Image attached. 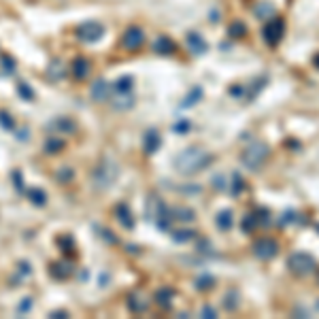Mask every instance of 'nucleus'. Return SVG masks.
I'll list each match as a JSON object with an SVG mask.
<instances>
[{
    "mask_svg": "<svg viewBox=\"0 0 319 319\" xmlns=\"http://www.w3.org/2000/svg\"><path fill=\"white\" fill-rule=\"evenodd\" d=\"M255 215V221H258V226H268L270 224V211L268 209H258L253 213Z\"/></svg>",
    "mask_w": 319,
    "mask_h": 319,
    "instance_id": "obj_14",
    "label": "nucleus"
},
{
    "mask_svg": "<svg viewBox=\"0 0 319 319\" xmlns=\"http://www.w3.org/2000/svg\"><path fill=\"white\" fill-rule=\"evenodd\" d=\"M175 130L179 132V134H183V132H188V130H190V121H181V123H177Z\"/></svg>",
    "mask_w": 319,
    "mask_h": 319,
    "instance_id": "obj_22",
    "label": "nucleus"
},
{
    "mask_svg": "<svg viewBox=\"0 0 319 319\" xmlns=\"http://www.w3.org/2000/svg\"><path fill=\"white\" fill-rule=\"evenodd\" d=\"M247 34V26L243 24V22H234L232 26H230V37H238V39H243Z\"/></svg>",
    "mask_w": 319,
    "mask_h": 319,
    "instance_id": "obj_13",
    "label": "nucleus"
},
{
    "mask_svg": "<svg viewBox=\"0 0 319 319\" xmlns=\"http://www.w3.org/2000/svg\"><path fill=\"white\" fill-rule=\"evenodd\" d=\"M202 315H207V317H215V311H213L211 306H205V308H202Z\"/></svg>",
    "mask_w": 319,
    "mask_h": 319,
    "instance_id": "obj_25",
    "label": "nucleus"
},
{
    "mask_svg": "<svg viewBox=\"0 0 319 319\" xmlns=\"http://www.w3.org/2000/svg\"><path fill=\"white\" fill-rule=\"evenodd\" d=\"M241 226H243V232H251V230L258 226V221H255V215H253V213L243 219V224H241Z\"/></svg>",
    "mask_w": 319,
    "mask_h": 319,
    "instance_id": "obj_18",
    "label": "nucleus"
},
{
    "mask_svg": "<svg viewBox=\"0 0 319 319\" xmlns=\"http://www.w3.org/2000/svg\"><path fill=\"white\" fill-rule=\"evenodd\" d=\"M200 98H202V90H200V87H194V90L190 92L188 98L183 100V106H192V104H196Z\"/></svg>",
    "mask_w": 319,
    "mask_h": 319,
    "instance_id": "obj_15",
    "label": "nucleus"
},
{
    "mask_svg": "<svg viewBox=\"0 0 319 319\" xmlns=\"http://www.w3.org/2000/svg\"><path fill=\"white\" fill-rule=\"evenodd\" d=\"M298 221V213L294 209H287L285 213L281 215V226H287V224H296Z\"/></svg>",
    "mask_w": 319,
    "mask_h": 319,
    "instance_id": "obj_16",
    "label": "nucleus"
},
{
    "mask_svg": "<svg viewBox=\"0 0 319 319\" xmlns=\"http://www.w3.org/2000/svg\"><path fill=\"white\" fill-rule=\"evenodd\" d=\"M194 236L192 230H179V232L175 234V241H179V243H185V241H190V238Z\"/></svg>",
    "mask_w": 319,
    "mask_h": 319,
    "instance_id": "obj_20",
    "label": "nucleus"
},
{
    "mask_svg": "<svg viewBox=\"0 0 319 319\" xmlns=\"http://www.w3.org/2000/svg\"><path fill=\"white\" fill-rule=\"evenodd\" d=\"M232 224H234V217H232V211H230V209L221 211L217 215V228L219 230H224V232H226V230L232 228Z\"/></svg>",
    "mask_w": 319,
    "mask_h": 319,
    "instance_id": "obj_10",
    "label": "nucleus"
},
{
    "mask_svg": "<svg viewBox=\"0 0 319 319\" xmlns=\"http://www.w3.org/2000/svg\"><path fill=\"white\" fill-rule=\"evenodd\" d=\"M266 83H268V79H266V77H260V81H258V85H251V92H249V98H255V96H258L262 90H264V87H266Z\"/></svg>",
    "mask_w": 319,
    "mask_h": 319,
    "instance_id": "obj_17",
    "label": "nucleus"
},
{
    "mask_svg": "<svg viewBox=\"0 0 319 319\" xmlns=\"http://www.w3.org/2000/svg\"><path fill=\"white\" fill-rule=\"evenodd\" d=\"M262 37L268 47H277L285 37V20L281 17H270V22L262 28Z\"/></svg>",
    "mask_w": 319,
    "mask_h": 319,
    "instance_id": "obj_4",
    "label": "nucleus"
},
{
    "mask_svg": "<svg viewBox=\"0 0 319 319\" xmlns=\"http://www.w3.org/2000/svg\"><path fill=\"white\" fill-rule=\"evenodd\" d=\"M211 162V155L207 151H202L200 147H190L181 151L175 160V168L181 175H196L202 168H207Z\"/></svg>",
    "mask_w": 319,
    "mask_h": 319,
    "instance_id": "obj_1",
    "label": "nucleus"
},
{
    "mask_svg": "<svg viewBox=\"0 0 319 319\" xmlns=\"http://www.w3.org/2000/svg\"><path fill=\"white\" fill-rule=\"evenodd\" d=\"M213 181H215V188H217V190H219V188H221V190L226 188V179H224V177H221V175L213 177Z\"/></svg>",
    "mask_w": 319,
    "mask_h": 319,
    "instance_id": "obj_24",
    "label": "nucleus"
},
{
    "mask_svg": "<svg viewBox=\"0 0 319 319\" xmlns=\"http://www.w3.org/2000/svg\"><path fill=\"white\" fill-rule=\"evenodd\" d=\"M313 64H315V68H317V70H319V53H317V56H315V58H313Z\"/></svg>",
    "mask_w": 319,
    "mask_h": 319,
    "instance_id": "obj_26",
    "label": "nucleus"
},
{
    "mask_svg": "<svg viewBox=\"0 0 319 319\" xmlns=\"http://www.w3.org/2000/svg\"><path fill=\"white\" fill-rule=\"evenodd\" d=\"M243 87L241 85H232V87H230V94H234V98H241V96H243Z\"/></svg>",
    "mask_w": 319,
    "mask_h": 319,
    "instance_id": "obj_23",
    "label": "nucleus"
},
{
    "mask_svg": "<svg viewBox=\"0 0 319 319\" xmlns=\"http://www.w3.org/2000/svg\"><path fill=\"white\" fill-rule=\"evenodd\" d=\"M317 283H319V274H317Z\"/></svg>",
    "mask_w": 319,
    "mask_h": 319,
    "instance_id": "obj_28",
    "label": "nucleus"
},
{
    "mask_svg": "<svg viewBox=\"0 0 319 319\" xmlns=\"http://www.w3.org/2000/svg\"><path fill=\"white\" fill-rule=\"evenodd\" d=\"M102 26L98 24H87V26H81V30H79V34H81V39L85 41H96L98 37H102Z\"/></svg>",
    "mask_w": 319,
    "mask_h": 319,
    "instance_id": "obj_9",
    "label": "nucleus"
},
{
    "mask_svg": "<svg viewBox=\"0 0 319 319\" xmlns=\"http://www.w3.org/2000/svg\"><path fill=\"white\" fill-rule=\"evenodd\" d=\"M232 179H234V188H232V194H234V196H238V194H241V192L245 190V181H243V177L238 175V173H234V177H232Z\"/></svg>",
    "mask_w": 319,
    "mask_h": 319,
    "instance_id": "obj_19",
    "label": "nucleus"
},
{
    "mask_svg": "<svg viewBox=\"0 0 319 319\" xmlns=\"http://www.w3.org/2000/svg\"><path fill=\"white\" fill-rule=\"evenodd\" d=\"M213 277H209V274H205V277H200L198 279V289H209V287H213Z\"/></svg>",
    "mask_w": 319,
    "mask_h": 319,
    "instance_id": "obj_21",
    "label": "nucleus"
},
{
    "mask_svg": "<svg viewBox=\"0 0 319 319\" xmlns=\"http://www.w3.org/2000/svg\"><path fill=\"white\" fill-rule=\"evenodd\" d=\"M315 228H317V232H319V224H315Z\"/></svg>",
    "mask_w": 319,
    "mask_h": 319,
    "instance_id": "obj_27",
    "label": "nucleus"
},
{
    "mask_svg": "<svg viewBox=\"0 0 319 319\" xmlns=\"http://www.w3.org/2000/svg\"><path fill=\"white\" fill-rule=\"evenodd\" d=\"M253 255L258 260H272L279 255V243L274 238H258L253 243Z\"/></svg>",
    "mask_w": 319,
    "mask_h": 319,
    "instance_id": "obj_5",
    "label": "nucleus"
},
{
    "mask_svg": "<svg viewBox=\"0 0 319 319\" xmlns=\"http://www.w3.org/2000/svg\"><path fill=\"white\" fill-rule=\"evenodd\" d=\"M155 51H157V53H173V51H175V43H173L171 39H166V37L157 39V43H155Z\"/></svg>",
    "mask_w": 319,
    "mask_h": 319,
    "instance_id": "obj_12",
    "label": "nucleus"
},
{
    "mask_svg": "<svg viewBox=\"0 0 319 319\" xmlns=\"http://www.w3.org/2000/svg\"><path fill=\"white\" fill-rule=\"evenodd\" d=\"M287 268H289L291 274H296V277H308L311 272H315L317 262H315V258L311 253L296 251L287 258Z\"/></svg>",
    "mask_w": 319,
    "mask_h": 319,
    "instance_id": "obj_3",
    "label": "nucleus"
},
{
    "mask_svg": "<svg viewBox=\"0 0 319 319\" xmlns=\"http://www.w3.org/2000/svg\"><path fill=\"white\" fill-rule=\"evenodd\" d=\"M143 41H145V34H143V30L140 28H136V26H132V28H128L126 32H123V39H121V43H123V47L126 49H138L140 45H143Z\"/></svg>",
    "mask_w": 319,
    "mask_h": 319,
    "instance_id": "obj_6",
    "label": "nucleus"
},
{
    "mask_svg": "<svg viewBox=\"0 0 319 319\" xmlns=\"http://www.w3.org/2000/svg\"><path fill=\"white\" fill-rule=\"evenodd\" d=\"M253 13L258 20H270V17H274V5L268 3V0H262V3L255 5Z\"/></svg>",
    "mask_w": 319,
    "mask_h": 319,
    "instance_id": "obj_8",
    "label": "nucleus"
},
{
    "mask_svg": "<svg viewBox=\"0 0 319 319\" xmlns=\"http://www.w3.org/2000/svg\"><path fill=\"white\" fill-rule=\"evenodd\" d=\"M188 47L192 49V53H196V56H200V53H205L209 47H207V41L200 37L198 32H190L188 34Z\"/></svg>",
    "mask_w": 319,
    "mask_h": 319,
    "instance_id": "obj_7",
    "label": "nucleus"
},
{
    "mask_svg": "<svg viewBox=\"0 0 319 319\" xmlns=\"http://www.w3.org/2000/svg\"><path fill=\"white\" fill-rule=\"evenodd\" d=\"M238 304H241V294H238L236 289H230L228 294H226V300H224L226 311H236Z\"/></svg>",
    "mask_w": 319,
    "mask_h": 319,
    "instance_id": "obj_11",
    "label": "nucleus"
},
{
    "mask_svg": "<svg viewBox=\"0 0 319 319\" xmlns=\"http://www.w3.org/2000/svg\"><path fill=\"white\" fill-rule=\"evenodd\" d=\"M270 153V149L266 143H260V140H255V143H249L245 149H243V153H241V162L249 168V171H255V168H260L264 162H266V157H268Z\"/></svg>",
    "mask_w": 319,
    "mask_h": 319,
    "instance_id": "obj_2",
    "label": "nucleus"
}]
</instances>
